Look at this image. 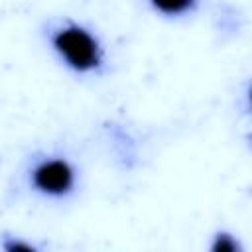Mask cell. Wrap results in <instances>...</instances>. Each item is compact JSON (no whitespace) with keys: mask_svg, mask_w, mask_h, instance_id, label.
<instances>
[{"mask_svg":"<svg viewBox=\"0 0 252 252\" xmlns=\"http://www.w3.org/2000/svg\"><path fill=\"white\" fill-rule=\"evenodd\" d=\"M53 47L77 71H91L100 63V47L96 39L79 26H67L53 35Z\"/></svg>","mask_w":252,"mask_h":252,"instance_id":"obj_1","label":"cell"},{"mask_svg":"<svg viewBox=\"0 0 252 252\" xmlns=\"http://www.w3.org/2000/svg\"><path fill=\"white\" fill-rule=\"evenodd\" d=\"M75 173L65 159H47L33 169V185L47 195H63L73 187Z\"/></svg>","mask_w":252,"mask_h":252,"instance_id":"obj_2","label":"cell"},{"mask_svg":"<svg viewBox=\"0 0 252 252\" xmlns=\"http://www.w3.org/2000/svg\"><path fill=\"white\" fill-rule=\"evenodd\" d=\"M150 2H152L154 8H158L159 12H163V14H171V16L189 10L191 4H193V0H150Z\"/></svg>","mask_w":252,"mask_h":252,"instance_id":"obj_3","label":"cell"},{"mask_svg":"<svg viewBox=\"0 0 252 252\" xmlns=\"http://www.w3.org/2000/svg\"><path fill=\"white\" fill-rule=\"evenodd\" d=\"M236 250H238V244L228 234L217 236V242L213 244V252H236Z\"/></svg>","mask_w":252,"mask_h":252,"instance_id":"obj_4","label":"cell"},{"mask_svg":"<svg viewBox=\"0 0 252 252\" xmlns=\"http://www.w3.org/2000/svg\"><path fill=\"white\" fill-rule=\"evenodd\" d=\"M8 250H32L30 244H22V242H14V244H8L6 246Z\"/></svg>","mask_w":252,"mask_h":252,"instance_id":"obj_5","label":"cell"}]
</instances>
